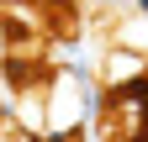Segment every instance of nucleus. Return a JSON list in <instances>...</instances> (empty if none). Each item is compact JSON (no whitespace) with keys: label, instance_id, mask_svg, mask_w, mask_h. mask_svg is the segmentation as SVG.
Returning a JSON list of instances; mask_svg holds the SVG:
<instances>
[{"label":"nucleus","instance_id":"1","mask_svg":"<svg viewBox=\"0 0 148 142\" xmlns=\"http://www.w3.org/2000/svg\"><path fill=\"white\" fill-rule=\"evenodd\" d=\"M95 84L79 68H53V79L42 84V137L48 142H79L85 126L95 121Z\"/></svg>","mask_w":148,"mask_h":142},{"label":"nucleus","instance_id":"2","mask_svg":"<svg viewBox=\"0 0 148 142\" xmlns=\"http://www.w3.org/2000/svg\"><path fill=\"white\" fill-rule=\"evenodd\" d=\"M95 137L101 142H143L148 137V79L132 84V90H122V95H106L95 105Z\"/></svg>","mask_w":148,"mask_h":142},{"label":"nucleus","instance_id":"3","mask_svg":"<svg viewBox=\"0 0 148 142\" xmlns=\"http://www.w3.org/2000/svg\"><path fill=\"white\" fill-rule=\"evenodd\" d=\"M148 79V47H122V42H106L95 53V74H90V84H95V95H122L132 90V84Z\"/></svg>","mask_w":148,"mask_h":142},{"label":"nucleus","instance_id":"4","mask_svg":"<svg viewBox=\"0 0 148 142\" xmlns=\"http://www.w3.org/2000/svg\"><path fill=\"white\" fill-rule=\"evenodd\" d=\"M143 142H148V137H143Z\"/></svg>","mask_w":148,"mask_h":142}]
</instances>
